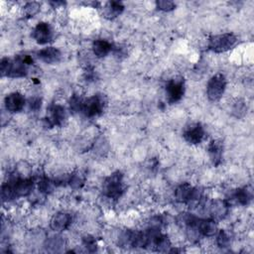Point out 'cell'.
I'll list each match as a JSON object with an SVG mask.
<instances>
[{"label":"cell","instance_id":"cell-20","mask_svg":"<svg viewBox=\"0 0 254 254\" xmlns=\"http://www.w3.org/2000/svg\"><path fill=\"white\" fill-rule=\"evenodd\" d=\"M56 181H52L48 178H41L38 181V189L41 193L49 194L56 187Z\"/></svg>","mask_w":254,"mask_h":254},{"label":"cell","instance_id":"cell-14","mask_svg":"<svg viewBox=\"0 0 254 254\" xmlns=\"http://www.w3.org/2000/svg\"><path fill=\"white\" fill-rule=\"evenodd\" d=\"M38 57L46 64H56L61 59V52L55 47H48L38 53Z\"/></svg>","mask_w":254,"mask_h":254},{"label":"cell","instance_id":"cell-23","mask_svg":"<svg viewBox=\"0 0 254 254\" xmlns=\"http://www.w3.org/2000/svg\"><path fill=\"white\" fill-rule=\"evenodd\" d=\"M246 106H245V103L243 101H237L234 106H233V112L234 114V116L236 117H242L245 113H246Z\"/></svg>","mask_w":254,"mask_h":254},{"label":"cell","instance_id":"cell-26","mask_svg":"<svg viewBox=\"0 0 254 254\" xmlns=\"http://www.w3.org/2000/svg\"><path fill=\"white\" fill-rule=\"evenodd\" d=\"M156 6L159 10H162V11H172L175 7L176 4L172 1H166V0H160V1H157L156 2Z\"/></svg>","mask_w":254,"mask_h":254},{"label":"cell","instance_id":"cell-9","mask_svg":"<svg viewBox=\"0 0 254 254\" xmlns=\"http://www.w3.org/2000/svg\"><path fill=\"white\" fill-rule=\"evenodd\" d=\"M33 38L39 44H47L53 39V29L52 27L45 22L39 23L34 31H33Z\"/></svg>","mask_w":254,"mask_h":254},{"label":"cell","instance_id":"cell-16","mask_svg":"<svg viewBox=\"0 0 254 254\" xmlns=\"http://www.w3.org/2000/svg\"><path fill=\"white\" fill-rule=\"evenodd\" d=\"M112 50V45L106 40H97L92 44L93 54L99 57L104 58L106 57Z\"/></svg>","mask_w":254,"mask_h":254},{"label":"cell","instance_id":"cell-19","mask_svg":"<svg viewBox=\"0 0 254 254\" xmlns=\"http://www.w3.org/2000/svg\"><path fill=\"white\" fill-rule=\"evenodd\" d=\"M124 9V6L121 2H116V1H112V2H108L107 5L106 6V15L109 18H114L117 17L118 15H120L122 13Z\"/></svg>","mask_w":254,"mask_h":254},{"label":"cell","instance_id":"cell-8","mask_svg":"<svg viewBox=\"0 0 254 254\" xmlns=\"http://www.w3.org/2000/svg\"><path fill=\"white\" fill-rule=\"evenodd\" d=\"M73 217L68 212H58L55 214L50 222L51 229L55 232L61 233L69 229V227L72 225Z\"/></svg>","mask_w":254,"mask_h":254},{"label":"cell","instance_id":"cell-7","mask_svg":"<svg viewBox=\"0 0 254 254\" xmlns=\"http://www.w3.org/2000/svg\"><path fill=\"white\" fill-rule=\"evenodd\" d=\"M205 129L201 123H192L184 130V138L190 144H200L205 138Z\"/></svg>","mask_w":254,"mask_h":254},{"label":"cell","instance_id":"cell-2","mask_svg":"<svg viewBox=\"0 0 254 254\" xmlns=\"http://www.w3.org/2000/svg\"><path fill=\"white\" fill-rule=\"evenodd\" d=\"M104 193L109 199H119L123 193V176L120 172H115L106 179L104 183Z\"/></svg>","mask_w":254,"mask_h":254},{"label":"cell","instance_id":"cell-28","mask_svg":"<svg viewBox=\"0 0 254 254\" xmlns=\"http://www.w3.org/2000/svg\"><path fill=\"white\" fill-rule=\"evenodd\" d=\"M29 106H30L31 109H33V110L39 109V107H41V100H39V99H31L29 101Z\"/></svg>","mask_w":254,"mask_h":254},{"label":"cell","instance_id":"cell-13","mask_svg":"<svg viewBox=\"0 0 254 254\" xmlns=\"http://www.w3.org/2000/svg\"><path fill=\"white\" fill-rule=\"evenodd\" d=\"M67 119V113L65 108L61 106H53L49 111V117L47 118L50 125H62Z\"/></svg>","mask_w":254,"mask_h":254},{"label":"cell","instance_id":"cell-17","mask_svg":"<svg viewBox=\"0 0 254 254\" xmlns=\"http://www.w3.org/2000/svg\"><path fill=\"white\" fill-rule=\"evenodd\" d=\"M232 198H233L232 200H233L235 203L241 206H247L252 199V195L250 190H248L246 188H243V189L236 190L233 194Z\"/></svg>","mask_w":254,"mask_h":254},{"label":"cell","instance_id":"cell-27","mask_svg":"<svg viewBox=\"0 0 254 254\" xmlns=\"http://www.w3.org/2000/svg\"><path fill=\"white\" fill-rule=\"evenodd\" d=\"M83 242L85 246V248L90 251V252H94L95 250H97L98 246H97V241H95V238H93L92 236L90 235H86L83 238Z\"/></svg>","mask_w":254,"mask_h":254},{"label":"cell","instance_id":"cell-12","mask_svg":"<svg viewBox=\"0 0 254 254\" xmlns=\"http://www.w3.org/2000/svg\"><path fill=\"white\" fill-rule=\"evenodd\" d=\"M196 188L192 187L190 184L185 183L179 186L175 190V197L176 200L180 203H186L189 204L190 201L192 200Z\"/></svg>","mask_w":254,"mask_h":254},{"label":"cell","instance_id":"cell-10","mask_svg":"<svg viewBox=\"0 0 254 254\" xmlns=\"http://www.w3.org/2000/svg\"><path fill=\"white\" fill-rule=\"evenodd\" d=\"M5 108L9 112H19L21 111L26 104L25 98L19 92H12L8 94L4 101Z\"/></svg>","mask_w":254,"mask_h":254},{"label":"cell","instance_id":"cell-5","mask_svg":"<svg viewBox=\"0 0 254 254\" xmlns=\"http://www.w3.org/2000/svg\"><path fill=\"white\" fill-rule=\"evenodd\" d=\"M227 87V80L224 75L216 74L211 78L207 86V93L211 101H218L225 93Z\"/></svg>","mask_w":254,"mask_h":254},{"label":"cell","instance_id":"cell-15","mask_svg":"<svg viewBox=\"0 0 254 254\" xmlns=\"http://www.w3.org/2000/svg\"><path fill=\"white\" fill-rule=\"evenodd\" d=\"M229 204L225 201H215L210 207V212L213 219L225 218L229 212Z\"/></svg>","mask_w":254,"mask_h":254},{"label":"cell","instance_id":"cell-6","mask_svg":"<svg viewBox=\"0 0 254 254\" xmlns=\"http://www.w3.org/2000/svg\"><path fill=\"white\" fill-rule=\"evenodd\" d=\"M185 92V84L183 79L171 80L166 86L167 99L170 104H175L179 102Z\"/></svg>","mask_w":254,"mask_h":254},{"label":"cell","instance_id":"cell-1","mask_svg":"<svg viewBox=\"0 0 254 254\" xmlns=\"http://www.w3.org/2000/svg\"><path fill=\"white\" fill-rule=\"evenodd\" d=\"M32 63H33V60L29 56L18 57L15 60L4 58L0 64V71L3 77L22 78L27 74V66L31 65Z\"/></svg>","mask_w":254,"mask_h":254},{"label":"cell","instance_id":"cell-21","mask_svg":"<svg viewBox=\"0 0 254 254\" xmlns=\"http://www.w3.org/2000/svg\"><path fill=\"white\" fill-rule=\"evenodd\" d=\"M216 243L220 248H227L231 244V237L225 231H220L216 236Z\"/></svg>","mask_w":254,"mask_h":254},{"label":"cell","instance_id":"cell-25","mask_svg":"<svg viewBox=\"0 0 254 254\" xmlns=\"http://www.w3.org/2000/svg\"><path fill=\"white\" fill-rule=\"evenodd\" d=\"M39 10H40V5L37 2H29L24 7V11H25L26 15L29 17L34 16L35 14L38 13Z\"/></svg>","mask_w":254,"mask_h":254},{"label":"cell","instance_id":"cell-18","mask_svg":"<svg viewBox=\"0 0 254 254\" xmlns=\"http://www.w3.org/2000/svg\"><path fill=\"white\" fill-rule=\"evenodd\" d=\"M209 153L214 165H218L221 161L222 155V145L219 141L213 140L211 142L209 146Z\"/></svg>","mask_w":254,"mask_h":254},{"label":"cell","instance_id":"cell-24","mask_svg":"<svg viewBox=\"0 0 254 254\" xmlns=\"http://www.w3.org/2000/svg\"><path fill=\"white\" fill-rule=\"evenodd\" d=\"M68 183L74 188H81L85 183V178L81 173H76L70 176Z\"/></svg>","mask_w":254,"mask_h":254},{"label":"cell","instance_id":"cell-3","mask_svg":"<svg viewBox=\"0 0 254 254\" xmlns=\"http://www.w3.org/2000/svg\"><path fill=\"white\" fill-rule=\"evenodd\" d=\"M237 43V38L233 33L215 35L210 38L209 48L215 53H224L231 50Z\"/></svg>","mask_w":254,"mask_h":254},{"label":"cell","instance_id":"cell-22","mask_svg":"<svg viewBox=\"0 0 254 254\" xmlns=\"http://www.w3.org/2000/svg\"><path fill=\"white\" fill-rule=\"evenodd\" d=\"M47 248L52 249L53 251H58L60 247L63 246V239L60 236H53L47 240Z\"/></svg>","mask_w":254,"mask_h":254},{"label":"cell","instance_id":"cell-4","mask_svg":"<svg viewBox=\"0 0 254 254\" xmlns=\"http://www.w3.org/2000/svg\"><path fill=\"white\" fill-rule=\"evenodd\" d=\"M105 105V98L101 94H97L87 100H83L80 111H82L87 117H93L100 115L103 112Z\"/></svg>","mask_w":254,"mask_h":254},{"label":"cell","instance_id":"cell-11","mask_svg":"<svg viewBox=\"0 0 254 254\" xmlns=\"http://www.w3.org/2000/svg\"><path fill=\"white\" fill-rule=\"evenodd\" d=\"M196 227L201 235L204 236H212L217 233V225L213 218L198 219Z\"/></svg>","mask_w":254,"mask_h":254}]
</instances>
